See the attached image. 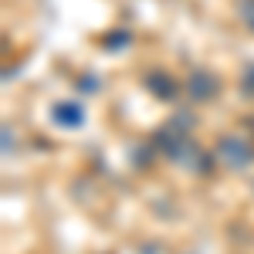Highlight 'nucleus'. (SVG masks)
Segmentation results:
<instances>
[{
    "instance_id": "1",
    "label": "nucleus",
    "mask_w": 254,
    "mask_h": 254,
    "mask_svg": "<svg viewBox=\"0 0 254 254\" xmlns=\"http://www.w3.org/2000/svg\"><path fill=\"white\" fill-rule=\"evenodd\" d=\"M217 156H220V163H227L231 170H244L254 159V146L244 142V139H237V136H224L217 142Z\"/></svg>"
},
{
    "instance_id": "4",
    "label": "nucleus",
    "mask_w": 254,
    "mask_h": 254,
    "mask_svg": "<svg viewBox=\"0 0 254 254\" xmlns=\"http://www.w3.org/2000/svg\"><path fill=\"white\" fill-rule=\"evenodd\" d=\"M146 85H149V88H156L163 98L173 95V85H170V78H163V75H149V78H146Z\"/></svg>"
},
{
    "instance_id": "2",
    "label": "nucleus",
    "mask_w": 254,
    "mask_h": 254,
    "mask_svg": "<svg viewBox=\"0 0 254 254\" xmlns=\"http://www.w3.org/2000/svg\"><path fill=\"white\" fill-rule=\"evenodd\" d=\"M187 88H190V98H196V102H207V98H214V95H217L220 81H217L214 71H193Z\"/></svg>"
},
{
    "instance_id": "5",
    "label": "nucleus",
    "mask_w": 254,
    "mask_h": 254,
    "mask_svg": "<svg viewBox=\"0 0 254 254\" xmlns=\"http://www.w3.org/2000/svg\"><path fill=\"white\" fill-rule=\"evenodd\" d=\"M237 17L254 31V0H241V3H237Z\"/></svg>"
},
{
    "instance_id": "6",
    "label": "nucleus",
    "mask_w": 254,
    "mask_h": 254,
    "mask_svg": "<svg viewBox=\"0 0 254 254\" xmlns=\"http://www.w3.org/2000/svg\"><path fill=\"white\" fill-rule=\"evenodd\" d=\"M244 92H254V64L248 68V75H244Z\"/></svg>"
},
{
    "instance_id": "3",
    "label": "nucleus",
    "mask_w": 254,
    "mask_h": 254,
    "mask_svg": "<svg viewBox=\"0 0 254 254\" xmlns=\"http://www.w3.org/2000/svg\"><path fill=\"white\" fill-rule=\"evenodd\" d=\"M55 119H58L61 126H68V129H78L81 122H85V109H81L78 102H61V105H55Z\"/></svg>"
}]
</instances>
